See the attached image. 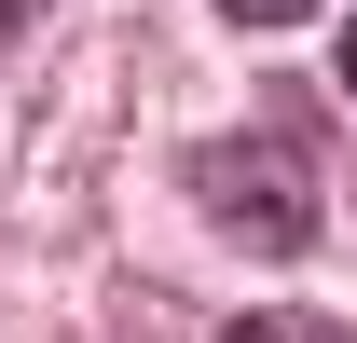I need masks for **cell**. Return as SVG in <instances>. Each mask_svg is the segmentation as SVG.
Here are the masks:
<instances>
[{"instance_id":"cell-3","label":"cell","mask_w":357,"mask_h":343,"mask_svg":"<svg viewBox=\"0 0 357 343\" xmlns=\"http://www.w3.org/2000/svg\"><path fill=\"white\" fill-rule=\"evenodd\" d=\"M220 14H248V28H289V14H316V0H220Z\"/></svg>"},{"instance_id":"cell-5","label":"cell","mask_w":357,"mask_h":343,"mask_svg":"<svg viewBox=\"0 0 357 343\" xmlns=\"http://www.w3.org/2000/svg\"><path fill=\"white\" fill-rule=\"evenodd\" d=\"M344 83H357V28H344Z\"/></svg>"},{"instance_id":"cell-1","label":"cell","mask_w":357,"mask_h":343,"mask_svg":"<svg viewBox=\"0 0 357 343\" xmlns=\"http://www.w3.org/2000/svg\"><path fill=\"white\" fill-rule=\"evenodd\" d=\"M192 206L220 220L234 247H261V261L316 247V165L289 137H206V151H192Z\"/></svg>"},{"instance_id":"cell-2","label":"cell","mask_w":357,"mask_h":343,"mask_svg":"<svg viewBox=\"0 0 357 343\" xmlns=\"http://www.w3.org/2000/svg\"><path fill=\"white\" fill-rule=\"evenodd\" d=\"M220 343H357L344 316H316V302H261V316H234Z\"/></svg>"},{"instance_id":"cell-4","label":"cell","mask_w":357,"mask_h":343,"mask_svg":"<svg viewBox=\"0 0 357 343\" xmlns=\"http://www.w3.org/2000/svg\"><path fill=\"white\" fill-rule=\"evenodd\" d=\"M28 14H42V0H0V42H14V28H28Z\"/></svg>"}]
</instances>
